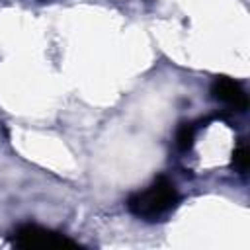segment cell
I'll return each mask as SVG.
<instances>
[{
  "instance_id": "cell-1",
  "label": "cell",
  "mask_w": 250,
  "mask_h": 250,
  "mask_svg": "<svg viewBox=\"0 0 250 250\" xmlns=\"http://www.w3.org/2000/svg\"><path fill=\"white\" fill-rule=\"evenodd\" d=\"M178 201H180V195L176 186L168 178L160 176L146 189L133 193L127 199V209L139 219L158 221L166 217L178 205Z\"/></svg>"
},
{
  "instance_id": "cell-5",
  "label": "cell",
  "mask_w": 250,
  "mask_h": 250,
  "mask_svg": "<svg viewBox=\"0 0 250 250\" xmlns=\"http://www.w3.org/2000/svg\"><path fill=\"white\" fill-rule=\"evenodd\" d=\"M232 166H234V170H238L240 174H244V172L248 170V148H246L244 143H240V145L234 148V152H232Z\"/></svg>"
},
{
  "instance_id": "cell-4",
  "label": "cell",
  "mask_w": 250,
  "mask_h": 250,
  "mask_svg": "<svg viewBox=\"0 0 250 250\" xmlns=\"http://www.w3.org/2000/svg\"><path fill=\"white\" fill-rule=\"evenodd\" d=\"M193 141H195V127H193V123H182L178 127V131H176V146H178V150L188 152L193 146Z\"/></svg>"
},
{
  "instance_id": "cell-2",
  "label": "cell",
  "mask_w": 250,
  "mask_h": 250,
  "mask_svg": "<svg viewBox=\"0 0 250 250\" xmlns=\"http://www.w3.org/2000/svg\"><path fill=\"white\" fill-rule=\"evenodd\" d=\"M12 244L18 248H23V250H62V248L78 246L72 238H68L57 230L39 227V225H31V223L16 229V232L12 236Z\"/></svg>"
},
{
  "instance_id": "cell-3",
  "label": "cell",
  "mask_w": 250,
  "mask_h": 250,
  "mask_svg": "<svg viewBox=\"0 0 250 250\" xmlns=\"http://www.w3.org/2000/svg\"><path fill=\"white\" fill-rule=\"evenodd\" d=\"M211 94L217 102L229 105L234 111H246L248 107V96L244 88L229 76H217L211 84Z\"/></svg>"
}]
</instances>
